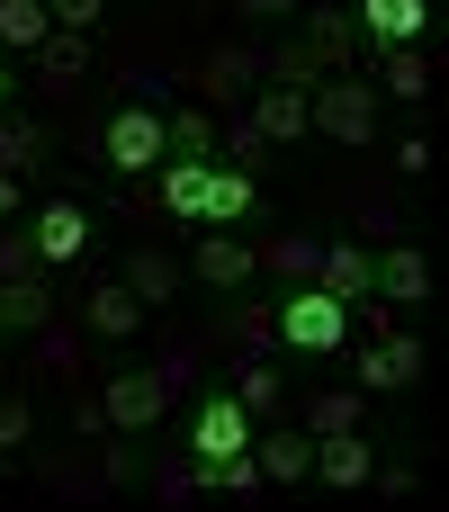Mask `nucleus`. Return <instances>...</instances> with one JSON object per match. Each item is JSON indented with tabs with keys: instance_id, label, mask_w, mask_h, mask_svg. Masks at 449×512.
Wrapping results in <instances>:
<instances>
[{
	"instance_id": "obj_15",
	"label": "nucleus",
	"mask_w": 449,
	"mask_h": 512,
	"mask_svg": "<svg viewBox=\"0 0 449 512\" xmlns=\"http://www.w3.org/2000/svg\"><path fill=\"white\" fill-rule=\"evenodd\" d=\"M306 54L315 63H351L360 54V18L351 9H306Z\"/></svg>"
},
{
	"instance_id": "obj_25",
	"label": "nucleus",
	"mask_w": 449,
	"mask_h": 512,
	"mask_svg": "<svg viewBox=\"0 0 449 512\" xmlns=\"http://www.w3.org/2000/svg\"><path fill=\"white\" fill-rule=\"evenodd\" d=\"M387 90H396V99H432V63H423L414 45H387Z\"/></svg>"
},
{
	"instance_id": "obj_6",
	"label": "nucleus",
	"mask_w": 449,
	"mask_h": 512,
	"mask_svg": "<svg viewBox=\"0 0 449 512\" xmlns=\"http://www.w3.org/2000/svg\"><path fill=\"white\" fill-rule=\"evenodd\" d=\"M189 270H198L207 288H225V297H234V288H252V270H261V252H252L243 234H225V225H216V234H198V252H189Z\"/></svg>"
},
{
	"instance_id": "obj_32",
	"label": "nucleus",
	"mask_w": 449,
	"mask_h": 512,
	"mask_svg": "<svg viewBox=\"0 0 449 512\" xmlns=\"http://www.w3.org/2000/svg\"><path fill=\"white\" fill-rule=\"evenodd\" d=\"M396 171L423 180V171H432V135H405V144H396Z\"/></svg>"
},
{
	"instance_id": "obj_36",
	"label": "nucleus",
	"mask_w": 449,
	"mask_h": 512,
	"mask_svg": "<svg viewBox=\"0 0 449 512\" xmlns=\"http://www.w3.org/2000/svg\"><path fill=\"white\" fill-rule=\"evenodd\" d=\"M18 216V171H0V225Z\"/></svg>"
},
{
	"instance_id": "obj_5",
	"label": "nucleus",
	"mask_w": 449,
	"mask_h": 512,
	"mask_svg": "<svg viewBox=\"0 0 449 512\" xmlns=\"http://www.w3.org/2000/svg\"><path fill=\"white\" fill-rule=\"evenodd\" d=\"M234 450H252V414H243L234 396H207V405L189 414V459L216 468V459H234Z\"/></svg>"
},
{
	"instance_id": "obj_33",
	"label": "nucleus",
	"mask_w": 449,
	"mask_h": 512,
	"mask_svg": "<svg viewBox=\"0 0 449 512\" xmlns=\"http://www.w3.org/2000/svg\"><path fill=\"white\" fill-rule=\"evenodd\" d=\"M18 441H27V405L0 387V450H18Z\"/></svg>"
},
{
	"instance_id": "obj_31",
	"label": "nucleus",
	"mask_w": 449,
	"mask_h": 512,
	"mask_svg": "<svg viewBox=\"0 0 449 512\" xmlns=\"http://www.w3.org/2000/svg\"><path fill=\"white\" fill-rule=\"evenodd\" d=\"M99 9H108V0H45V18H54V27H72V36H90V27H99Z\"/></svg>"
},
{
	"instance_id": "obj_9",
	"label": "nucleus",
	"mask_w": 449,
	"mask_h": 512,
	"mask_svg": "<svg viewBox=\"0 0 449 512\" xmlns=\"http://www.w3.org/2000/svg\"><path fill=\"white\" fill-rule=\"evenodd\" d=\"M261 207V180L234 171V162H207V198H198V225H243Z\"/></svg>"
},
{
	"instance_id": "obj_23",
	"label": "nucleus",
	"mask_w": 449,
	"mask_h": 512,
	"mask_svg": "<svg viewBox=\"0 0 449 512\" xmlns=\"http://www.w3.org/2000/svg\"><path fill=\"white\" fill-rule=\"evenodd\" d=\"M36 63H45V81H54V90H63V81H81V72H90V45H81V36H72V27H54V36H45V45H36Z\"/></svg>"
},
{
	"instance_id": "obj_26",
	"label": "nucleus",
	"mask_w": 449,
	"mask_h": 512,
	"mask_svg": "<svg viewBox=\"0 0 449 512\" xmlns=\"http://www.w3.org/2000/svg\"><path fill=\"white\" fill-rule=\"evenodd\" d=\"M315 252H324V243H306V234H279V243L261 252V270H279V279H297V288H306V279H315Z\"/></svg>"
},
{
	"instance_id": "obj_16",
	"label": "nucleus",
	"mask_w": 449,
	"mask_h": 512,
	"mask_svg": "<svg viewBox=\"0 0 449 512\" xmlns=\"http://www.w3.org/2000/svg\"><path fill=\"white\" fill-rule=\"evenodd\" d=\"M252 459H261V477L297 486V477L315 468V432H261V441H252Z\"/></svg>"
},
{
	"instance_id": "obj_2",
	"label": "nucleus",
	"mask_w": 449,
	"mask_h": 512,
	"mask_svg": "<svg viewBox=\"0 0 449 512\" xmlns=\"http://www.w3.org/2000/svg\"><path fill=\"white\" fill-rule=\"evenodd\" d=\"M279 342H288V351H342V342H351V306L306 279L297 297H279Z\"/></svg>"
},
{
	"instance_id": "obj_13",
	"label": "nucleus",
	"mask_w": 449,
	"mask_h": 512,
	"mask_svg": "<svg viewBox=\"0 0 449 512\" xmlns=\"http://www.w3.org/2000/svg\"><path fill=\"white\" fill-rule=\"evenodd\" d=\"M378 297H387V306H423V297H432V261H423L414 243L378 252Z\"/></svg>"
},
{
	"instance_id": "obj_27",
	"label": "nucleus",
	"mask_w": 449,
	"mask_h": 512,
	"mask_svg": "<svg viewBox=\"0 0 449 512\" xmlns=\"http://www.w3.org/2000/svg\"><path fill=\"white\" fill-rule=\"evenodd\" d=\"M126 288H135L144 306H162V297L180 288V261H162V252H135V270H126Z\"/></svg>"
},
{
	"instance_id": "obj_22",
	"label": "nucleus",
	"mask_w": 449,
	"mask_h": 512,
	"mask_svg": "<svg viewBox=\"0 0 449 512\" xmlns=\"http://www.w3.org/2000/svg\"><path fill=\"white\" fill-rule=\"evenodd\" d=\"M54 36V18H45V0H0V45H18V54H36Z\"/></svg>"
},
{
	"instance_id": "obj_24",
	"label": "nucleus",
	"mask_w": 449,
	"mask_h": 512,
	"mask_svg": "<svg viewBox=\"0 0 449 512\" xmlns=\"http://www.w3.org/2000/svg\"><path fill=\"white\" fill-rule=\"evenodd\" d=\"M261 81H270V90H315V81H324V63H315L306 45H279V54L261 63Z\"/></svg>"
},
{
	"instance_id": "obj_28",
	"label": "nucleus",
	"mask_w": 449,
	"mask_h": 512,
	"mask_svg": "<svg viewBox=\"0 0 449 512\" xmlns=\"http://www.w3.org/2000/svg\"><path fill=\"white\" fill-rule=\"evenodd\" d=\"M36 153H45V135H36L27 117H0V171H27Z\"/></svg>"
},
{
	"instance_id": "obj_8",
	"label": "nucleus",
	"mask_w": 449,
	"mask_h": 512,
	"mask_svg": "<svg viewBox=\"0 0 449 512\" xmlns=\"http://www.w3.org/2000/svg\"><path fill=\"white\" fill-rule=\"evenodd\" d=\"M351 18H360V36L387 54V45H423V27H432V0H360Z\"/></svg>"
},
{
	"instance_id": "obj_4",
	"label": "nucleus",
	"mask_w": 449,
	"mask_h": 512,
	"mask_svg": "<svg viewBox=\"0 0 449 512\" xmlns=\"http://www.w3.org/2000/svg\"><path fill=\"white\" fill-rule=\"evenodd\" d=\"M162 405H171V369H126V378L99 396V423L144 432V423H162Z\"/></svg>"
},
{
	"instance_id": "obj_34",
	"label": "nucleus",
	"mask_w": 449,
	"mask_h": 512,
	"mask_svg": "<svg viewBox=\"0 0 449 512\" xmlns=\"http://www.w3.org/2000/svg\"><path fill=\"white\" fill-rule=\"evenodd\" d=\"M27 261H36V243H27V234H0V279H18Z\"/></svg>"
},
{
	"instance_id": "obj_14",
	"label": "nucleus",
	"mask_w": 449,
	"mask_h": 512,
	"mask_svg": "<svg viewBox=\"0 0 449 512\" xmlns=\"http://www.w3.org/2000/svg\"><path fill=\"white\" fill-rule=\"evenodd\" d=\"M252 135H261V144H297V135H306V90H270V81H261Z\"/></svg>"
},
{
	"instance_id": "obj_21",
	"label": "nucleus",
	"mask_w": 449,
	"mask_h": 512,
	"mask_svg": "<svg viewBox=\"0 0 449 512\" xmlns=\"http://www.w3.org/2000/svg\"><path fill=\"white\" fill-rule=\"evenodd\" d=\"M162 126H171V153H180V162H216V126H207V108H162Z\"/></svg>"
},
{
	"instance_id": "obj_29",
	"label": "nucleus",
	"mask_w": 449,
	"mask_h": 512,
	"mask_svg": "<svg viewBox=\"0 0 449 512\" xmlns=\"http://www.w3.org/2000/svg\"><path fill=\"white\" fill-rule=\"evenodd\" d=\"M351 423H360V396H342V387L306 405V432H351Z\"/></svg>"
},
{
	"instance_id": "obj_18",
	"label": "nucleus",
	"mask_w": 449,
	"mask_h": 512,
	"mask_svg": "<svg viewBox=\"0 0 449 512\" xmlns=\"http://www.w3.org/2000/svg\"><path fill=\"white\" fill-rule=\"evenodd\" d=\"M45 315H54V306H45V288H36L27 270L0 279V333H45Z\"/></svg>"
},
{
	"instance_id": "obj_10",
	"label": "nucleus",
	"mask_w": 449,
	"mask_h": 512,
	"mask_svg": "<svg viewBox=\"0 0 449 512\" xmlns=\"http://www.w3.org/2000/svg\"><path fill=\"white\" fill-rule=\"evenodd\" d=\"M315 288H333L342 306H360V297H378V261L360 243H324L315 252Z\"/></svg>"
},
{
	"instance_id": "obj_12",
	"label": "nucleus",
	"mask_w": 449,
	"mask_h": 512,
	"mask_svg": "<svg viewBox=\"0 0 449 512\" xmlns=\"http://www.w3.org/2000/svg\"><path fill=\"white\" fill-rule=\"evenodd\" d=\"M27 243H36V261H81L90 252V216L72 198H54V207H36V234Z\"/></svg>"
},
{
	"instance_id": "obj_7",
	"label": "nucleus",
	"mask_w": 449,
	"mask_h": 512,
	"mask_svg": "<svg viewBox=\"0 0 449 512\" xmlns=\"http://www.w3.org/2000/svg\"><path fill=\"white\" fill-rule=\"evenodd\" d=\"M306 477H324V486H342V495H351V486H369V477H378V459H369L360 423H351V432H315V468H306Z\"/></svg>"
},
{
	"instance_id": "obj_17",
	"label": "nucleus",
	"mask_w": 449,
	"mask_h": 512,
	"mask_svg": "<svg viewBox=\"0 0 449 512\" xmlns=\"http://www.w3.org/2000/svg\"><path fill=\"white\" fill-rule=\"evenodd\" d=\"M135 324H144V297H135L126 279H117V288H90V333H108V342H126Z\"/></svg>"
},
{
	"instance_id": "obj_3",
	"label": "nucleus",
	"mask_w": 449,
	"mask_h": 512,
	"mask_svg": "<svg viewBox=\"0 0 449 512\" xmlns=\"http://www.w3.org/2000/svg\"><path fill=\"white\" fill-rule=\"evenodd\" d=\"M306 126H324L333 144H369V135H378V90L351 81V72H342V81H315V90H306Z\"/></svg>"
},
{
	"instance_id": "obj_35",
	"label": "nucleus",
	"mask_w": 449,
	"mask_h": 512,
	"mask_svg": "<svg viewBox=\"0 0 449 512\" xmlns=\"http://www.w3.org/2000/svg\"><path fill=\"white\" fill-rule=\"evenodd\" d=\"M243 18H288V9H306V0H234Z\"/></svg>"
},
{
	"instance_id": "obj_20",
	"label": "nucleus",
	"mask_w": 449,
	"mask_h": 512,
	"mask_svg": "<svg viewBox=\"0 0 449 512\" xmlns=\"http://www.w3.org/2000/svg\"><path fill=\"white\" fill-rule=\"evenodd\" d=\"M252 72H261V54H243V45H216L198 81H207V99H243V81H252Z\"/></svg>"
},
{
	"instance_id": "obj_1",
	"label": "nucleus",
	"mask_w": 449,
	"mask_h": 512,
	"mask_svg": "<svg viewBox=\"0 0 449 512\" xmlns=\"http://www.w3.org/2000/svg\"><path fill=\"white\" fill-rule=\"evenodd\" d=\"M99 162L126 171V180H135V171H162V162H171V126H162V108H153V99H126V108L108 117V135H99Z\"/></svg>"
},
{
	"instance_id": "obj_19",
	"label": "nucleus",
	"mask_w": 449,
	"mask_h": 512,
	"mask_svg": "<svg viewBox=\"0 0 449 512\" xmlns=\"http://www.w3.org/2000/svg\"><path fill=\"white\" fill-rule=\"evenodd\" d=\"M198 198H207V162H162V207L180 216V225H198Z\"/></svg>"
},
{
	"instance_id": "obj_37",
	"label": "nucleus",
	"mask_w": 449,
	"mask_h": 512,
	"mask_svg": "<svg viewBox=\"0 0 449 512\" xmlns=\"http://www.w3.org/2000/svg\"><path fill=\"white\" fill-rule=\"evenodd\" d=\"M0 117H9V63H0Z\"/></svg>"
},
{
	"instance_id": "obj_11",
	"label": "nucleus",
	"mask_w": 449,
	"mask_h": 512,
	"mask_svg": "<svg viewBox=\"0 0 449 512\" xmlns=\"http://www.w3.org/2000/svg\"><path fill=\"white\" fill-rule=\"evenodd\" d=\"M351 378H360V387H414V378H423V342H414V333H387V342H369V351L351 360Z\"/></svg>"
},
{
	"instance_id": "obj_30",
	"label": "nucleus",
	"mask_w": 449,
	"mask_h": 512,
	"mask_svg": "<svg viewBox=\"0 0 449 512\" xmlns=\"http://www.w3.org/2000/svg\"><path fill=\"white\" fill-rule=\"evenodd\" d=\"M234 405H243V414H270V405H279V369H243V378H234Z\"/></svg>"
}]
</instances>
